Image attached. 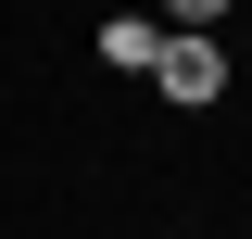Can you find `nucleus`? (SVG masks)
Here are the masks:
<instances>
[{
	"label": "nucleus",
	"instance_id": "1",
	"mask_svg": "<svg viewBox=\"0 0 252 239\" xmlns=\"http://www.w3.org/2000/svg\"><path fill=\"white\" fill-rule=\"evenodd\" d=\"M152 89L177 101V114H202V101H227V51L215 38H164L152 51Z\"/></svg>",
	"mask_w": 252,
	"mask_h": 239
},
{
	"label": "nucleus",
	"instance_id": "2",
	"mask_svg": "<svg viewBox=\"0 0 252 239\" xmlns=\"http://www.w3.org/2000/svg\"><path fill=\"white\" fill-rule=\"evenodd\" d=\"M152 51H164L152 13H114V26H101V63H114V76H152Z\"/></svg>",
	"mask_w": 252,
	"mask_h": 239
},
{
	"label": "nucleus",
	"instance_id": "3",
	"mask_svg": "<svg viewBox=\"0 0 252 239\" xmlns=\"http://www.w3.org/2000/svg\"><path fill=\"white\" fill-rule=\"evenodd\" d=\"M152 26H164V38H215V26H227V0H164Z\"/></svg>",
	"mask_w": 252,
	"mask_h": 239
}]
</instances>
